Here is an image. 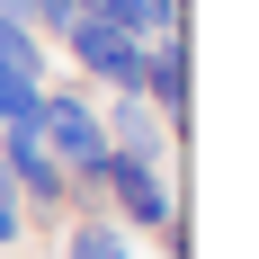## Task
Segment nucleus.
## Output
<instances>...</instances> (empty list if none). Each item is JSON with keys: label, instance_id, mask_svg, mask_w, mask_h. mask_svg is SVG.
<instances>
[{"label": "nucleus", "instance_id": "nucleus-7", "mask_svg": "<svg viewBox=\"0 0 259 259\" xmlns=\"http://www.w3.org/2000/svg\"><path fill=\"white\" fill-rule=\"evenodd\" d=\"M27 27H36L45 45H63V36L80 27V0H36V9H27Z\"/></svg>", "mask_w": 259, "mask_h": 259}, {"label": "nucleus", "instance_id": "nucleus-4", "mask_svg": "<svg viewBox=\"0 0 259 259\" xmlns=\"http://www.w3.org/2000/svg\"><path fill=\"white\" fill-rule=\"evenodd\" d=\"M99 125H107V152H125V161H179V134L161 125V107L152 99H99Z\"/></svg>", "mask_w": 259, "mask_h": 259}, {"label": "nucleus", "instance_id": "nucleus-3", "mask_svg": "<svg viewBox=\"0 0 259 259\" xmlns=\"http://www.w3.org/2000/svg\"><path fill=\"white\" fill-rule=\"evenodd\" d=\"M107 214H116L125 233L179 224V179H170V161H125V152H107Z\"/></svg>", "mask_w": 259, "mask_h": 259}, {"label": "nucleus", "instance_id": "nucleus-11", "mask_svg": "<svg viewBox=\"0 0 259 259\" xmlns=\"http://www.w3.org/2000/svg\"><path fill=\"white\" fill-rule=\"evenodd\" d=\"M161 9H170V18H179V27H188V0H161Z\"/></svg>", "mask_w": 259, "mask_h": 259}, {"label": "nucleus", "instance_id": "nucleus-10", "mask_svg": "<svg viewBox=\"0 0 259 259\" xmlns=\"http://www.w3.org/2000/svg\"><path fill=\"white\" fill-rule=\"evenodd\" d=\"M27 9H36V0H0V18H18V27H27Z\"/></svg>", "mask_w": 259, "mask_h": 259}, {"label": "nucleus", "instance_id": "nucleus-8", "mask_svg": "<svg viewBox=\"0 0 259 259\" xmlns=\"http://www.w3.org/2000/svg\"><path fill=\"white\" fill-rule=\"evenodd\" d=\"M9 116H36V80H18L0 63V125H9Z\"/></svg>", "mask_w": 259, "mask_h": 259}, {"label": "nucleus", "instance_id": "nucleus-1", "mask_svg": "<svg viewBox=\"0 0 259 259\" xmlns=\"http://www.w3.org/2000/svg\"><path fill=\"white\" fill-rule=\"evenodd\" d=\"M36 99H45V90H36ZM0 170H9V188H18L27 224H63V214H72V179H63L54 143L36 134V116H9V125H0Z\"/></svg>", "mask_w": 259, "mask_h": 259}, {"label": "nucleus", "instance_id": "nucleus-6", "mask_svg": "<svg viewBox=\"0 0 259 259\" xmlns=\"http://www.w3.org/2000/svg\"><path fill=\"white\" fill-rule=\"evenodd\" d=\"M0 63H9L18 80H36V90H45V36H36V27L0 18Z\"/></svg>", "mask_w": 259, "mask_h": 259}, {"label": "nucleus", "instance_id": "nucleus-5", "mask_svg": "<svg viewBox=\"0 0 259 259\" xmlns=\"http://www.w3.org/2000/svg\"><path fill=\"white\" fill-rule=\"evenodd\" d=\"M63 259H134V233L116 214H72L63 224Z\"/></svg>", "mask_w": 259, "mask_h": 259}, {"label": "nucleus", "instance_id": "nucleus-2", "mask_svg": "<svg viewBox=\"0 0 259 259\" xmlns=\"http://www.w3.org/2000/svg\"><path fill=\"white\" fill-rule=\"evenodd\" d=\"M63 54H72V72L90 80V90H107V99H125V90H134V99H143V54H152V45L125 36L116 18H90V9H80V27L63 36Z\"/></svg>", "mask_w": 259, "mask_h": 259}, {"label": "nucleus", "instance_id": "nucleus-9", "mask_svg": "<svg viewBox=\"0 0 259 259\" xmlns=\"http://www.w3.org/2000/svg\"><path fill=\"white\" fill-rule=\"evenodd\" d=\"M27 241V206H18V188H9V170H0V250H18Z\"/></svg>", "mask_w": 259, "mask_h": 259}]
</instances>
